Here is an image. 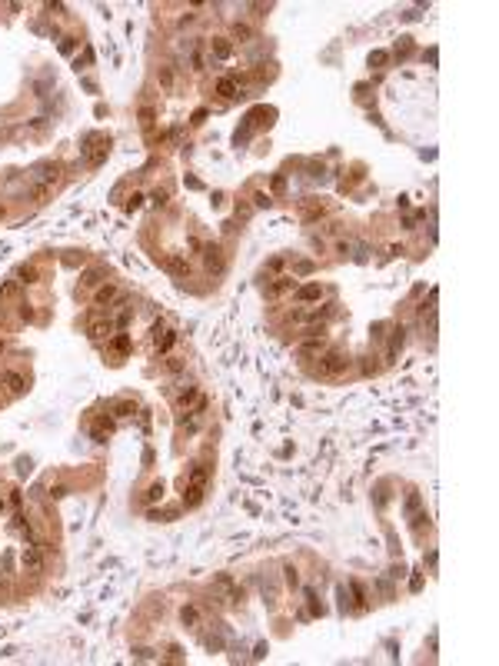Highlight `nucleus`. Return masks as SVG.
<instances>
[{
    "label": "nucleus",
    "mask_w": 499,
    "mask_h": 666,
    "mask_svg": "<svg viewBox=\"0 0 499 666\" xmlns=\"http://www.w3.org/2000/svg\"><path fill=\"white\" fill-rule=\"evenodd\" d=\"M343 366H346V353H340V350L323 353V363H320V373H323V377H336Z\"/></svg>",
    "instance_id": "7ed1b4c3"
},
{
    "label": "nucleus",
    "mask_w": 499,
    "mask_h": 666,
    "mask_svg": "<svg viewBox=\"0 0 499 666\" xmlns=\"http://www.w3.org/2000/svg\"><path fill=\"white\" fill-rule=\"evenodd\" d=\"M180 620H183V626H190V629H196L200 626V610H196L193 603H187L183 610H180Z\"/></svg>",
    "instance_id": "ddd939ff"
},
{
    "label": "nucleus",
    "mask_w": 499,
    "mask_h": 666,
    "mask_svg": "<svg viewBox=\"0 0 499 666\" xmlns=\"http://www.w3.org/2000/svg\"><path fill=\"white\" fill-rule=\"evenodd\" d=\"M300 353L303 357H316V353H326V337H310L300 343Z\"/></svg>",
    "instance_id": "6e6552de"
},
{
    "label": "nucleus",
    "mask_w": 499,
    "mask_h": 666,
    "mask_svg": "<svg viewBox=\"0 0 499 666\" xmlns=\"http://www.w3.org/2000/svg\"><path fill=\"white\" fill-rule=\"evenodd\" d=\"M110 333H114V323H110V320H107V323H94V327H90V337H94L97 343H100V340H107Z\"/></svg>",
    "instance_id": "6ab92c4d"
},
{
    "label": "nucleus",
    "mask_w": 499,
    "mask_h": 666,
    "mask_svg": "<svg viewBox=\"0 0 499 666\" xmlns=\"http://www.w3.org/2000/svg\"><path fill=\"white\" fill-rule=\"evenodd\" d=\"M0 353H4V340H0Z\"/></svg>",
    "instance_id": "58836bf2"
},
{
    "label": "nucleus",
    "mask_w": 499,
    "mask_h": 666,
    "mask_svg": "<svg viewBox=\"0 0 499 666\" xmlns=\"http://www.w3.org/2000/svg\"><path fill=\"white\" fill-rule=\"evenodd\" d=\"M216 586H220V590L230 597V603H240V600H243V590H240V586H236L233 580L227 576V573H220V576H216Z\"/></svg>",
    "instance_id": "423d86ee"
},
{
    "label": "nucleus",
    "mask_w": 499,
    "mask_h": 666,
    "mask_svg": "<svg viewBox=\"0 0 499 666\" xmlns=\"http://www.w3.org/2000/svg\"><path fill=\"white\" fill-rule=\"evenodd\" d=\"M190 63H193V70H203V57H200V54L190 57Z\"/></svg>",
    "instance_id": "4c0bfd02"
},
{
    "label": "nucleus",
    "mask_w": 499,
    "mask_h": 666,
    "mask_svg": "<svg viewBox=\"0 0 499 666\" xmlns=\"http://www.w3.org/2000/svg\"><path fill=\"white\" fill-rule=\"evenodd\" d=\"M253 200H256V207H270V197H266V194H256Z\"/></svg>",
    "instance_id": "f704fd0d"
},
{
    "label": "nucleus",
    "mask_w": 499,
    "mask_h": 666,
    "mask_svg": "<svg viewBox=\"0 0 499 666\" xmlns=\"http://www.w3.org/2000/svg\"><path fill=\"white\" fill-rule=\"evenodd\" d=\"M196 400V387H187V390H180V396H177V403L180 407H187V403H193Z\"/></svg>",
    "instance_id": "393cba45"
},
{
    "label": "nucleus",
    "mask_w": 499,
    "mask_h": 666,
    "mask_svg": "<svg viewBox=\"0 0 499 666\" xmlns=\"http://www.w3.org/2000/svg\"><path fill=\"white\" fill-rule=\"evenodd\" d=\"M20 566H24V573H30V576L44 573V550H40V543H27L24 553H20Z\"/></svg>",
    "instance_id": "f03ea898"
},
{
    "label": "nucleus",
    "mask_w": 499,
    "mask_h": 666,
    "mask_svg": "<svg viewBox=\"0 0 499 666\" xmlns=\"http://www.w3.org/2000/svg\"><path fill=\"white\" fill-rule=\"evenodd\" d=\"M160 497H163V483H150V490H146V503H157Z\"/></svg>",
    "instance_id": "a878e982"
},
{
    "label": "nucleus",
    "mask_w": 499,
    "mask_h": 666,
    "mask_svg": "<svg viewBox=\"0 0 499 666\" xmlns=\"http://www.w3.org/2000/svg\"><path fill=\"white\" fill-rule=\"evenodd\" d=\"M173 343H177V333H173V330H167L163 323H153V346H157L160 353H167Z\"/></svg>",
    "instance_id": "20e7f679"
},
{
    "label": "nucleus",
    "mask_w": 499,
    "mask_h": 666,
    "mask_svg": "<svg viewBox=\"0 0 499 666\" xmlns=\"http://www.w3.org/2000/svg\"><path fill=\"white\" fill-rule=\"evenodd\" d=\"M233 37H236V40H240V44H247V40L253 37V30H250V27H247V24H236V27H233Z\"/></svg>",
    "instance_id": "5701e85b"
},
{
    "label": "nucleus",
    "mask_w": 499,
    "mask_h": 666,
    "mask_svg": "<svg viewBox=\"0 0 499 666\" xmlns=\"http://www.w3.org/2000/svg\"><path fill=\"white\" fill-rule=\"evenodd\" d=\"M4 383H7V390H10V393H13V396H20V393H24V390H27V380H24V377H20V373H17V370H10V373H4Z\"/></svg>",
    "instance_id": "1a4fd4ad"
},
{
    "label": "nucleus",
    "mask_w": 499,
    "mask_h": 666,
    "mask_svg": "<svg viewBox=\"0 0 499 666\" xmlns=\"http://www.w3.org/2000/svg\"><path fill=\"white\" fill-rule=\"evenodd\" d=\"M207 477H210V470H207V463H190V483H196V486H203V483H207Z\"/></svg>",
    "instance_id": "dca6fc26"
},
{
    "label": "nucleus",
    "mask_w": 499,
    "mask_h": 666,
    "mask_svg": "<svg viewBox=\"0 0 499 666\" xmlns=\"http://www.w3.org/2000/svg\"><path fill=\"white\" fill-rule=\"evenodd\" d=\"M280 267H283V257H273L270 264H266V270H280Z\"/></svg>",
    "instance_id": "c9c22d12"
},
{
    "label": "nucleus",
    "mask_w": 499,
    "mask_h": 666,
    "mask_svg": "<svg viewBox=\"0 0 499 666\" xmlns=\"http://www.w3.org/2000/svg\"><path fill=\"white\" fill-rule=\"evenodd\" d=\"M286 583H290V586L300 583V576H297V570H293V566H286Z\"/></svg>",
    "instance_id": "7c9ffc66"
},
{
    "label": "nucleus",
    "mask_w": 499,
    "mask_h": 666,
    "mask_svg": "<svg viewBox=\"0 0 499 666\" xmlns=\"http://www.w3.org/2000/svg\"><path fill=\"white\" fill-rule=\"evenodd\" d=\"M286 290H297V280H293V277H276L270 287H266V296H273V300H276V296H283Z\"/></svg>",
    "instance_id": "0eeeda50"
},
{
    "label": "nucleus",
    "mask_w": 499,
    "mask_h": 666,
    "mask_svg": "<svg viewBox=\"0 0 499 666\" xmlns=\"http://www.w3.org/2000/svg\"><path fill=\"white\" fill-rule=\"evenodd\" d=\"M100 277H103L100 270H87V273L80 277V283H83V287H97V283H100Z\"/></svg>",
    "instance_id": "b1692460"
},
{
    "label": "nucleus",
    "mask_w": 499,
    "mask_h": 666,
    "mask_svg": "<svg viewBox=\"0 0 499 666\" xmlns=\"http://www.w3.org/2000/svg\"><path fill=\"white\" fill-rule=\"evenodd\" d=\"M0 383H4V377H0Z\"/></svg>",
    "instance_id": "ea45409f"
},
{
    "label": "nucleus",
    "mask_w": 499,
    "mask_h": 666,
    "mask_svg": "<svg viewBox=\"0 0 499 666\" xmlns=\"http://www.w3.org/2000/svg\"><path fill=\"white\" fill-rule=\"evenodd\" d=\"M17 283H37V267H20L17 270Z\"/></svg>",
    "instance_id": "aec40b11"
},
{
    "label": "nucleus",
    "mask_w": 499,
    "mask_h": 666,
    "mask_svg": "<svg viewBox=\"0 0 499 666\" xmlns=\"http://www.w3.org/2000/svg\"><path fill=\"white\" fill-rule=\"evenodd\" d=\"M110 350L120 353V357H123V353H130V337H126V333H117V337H110Z\"/></svg>",
    "instance_id": "a211bd4d"
},
{
    "label": "nucleus",
    "mask_w": 499,
    "mask_h": 666,
    "mask_svg": "<svg viewBox=\"0 0 499 666\" xmlns=\"http://www.w3.org/2000/svg\"><path fill=\"white\" fill-rule=\"evenodd\" d=\"M210 54L216 57V60H227L230 54H233V47H230V40H223V37H216L213 44H210Z\"/></svg>",
    "instance_id": "2eb2a0df"
},
{
    "label": "nucleus",
    "mask_w": 499,
    "mask_h": 666,
    "mask_svg": "<svg viewBox=\"0 0 499 666\" xmlns=\"http://www.w3.org/2000/svg\"><path fill=\"white\" fill-rule=\"evenodd\" d=\"M50 497H53V500H63V497H67V483H57V486H50Z\"/></svg>",
    "instance_id": "c756f323"
},
{
    "label": "nucleus",
    "mask_w": 499,
    "mask_h": 666,
    "mask_svg": "<svg viewBox=\"0 0 499 666\" xmlns=\"http://www.w3.org/2000/svg\"><path fill=\"white\" fill-rule=\"evenodd\" d=\"M216 94H220L223 100H233V97L240 94V90H236V80H233V77H223V80L216 83Z\"/></svg>",
    "instance_id": "f8f14e48"
},
{
    "label": "nucleus",
    "mask_w": 499,
    "mask_h": 666,
    "mask_svg": "<svg viewBox=\"0 0 499 666\" xmlns=\"http://www.w3.org/2000/svg\"><path fill=\"white\" fill-rule=\"evenodd\" d=\"M399 346H403V330H396V333H393L390 346H386V360H393V357H396V350H399Z\"/></svg>",
    "instance_id": "412c9836"
},
{
    "label": "nucleus",
    "mask_w": 499,
    "mask_h": 666,
    "mask_svg": "<svg viewBox=\"0 0 499 666\" xmlns=\"http://www.w3.org/2000/svg\"><path fill=\"white\" fill-rule=\"evenodd\" d=\"M157 77H160V83H163V87H167V90H170V87H173V70H167V67H163V70H160V74H157Z\"/></svg>",
    "instance_id": "c85d7f7f"
},
{
    "label": "nucleus",
    "mask_w": 499,
    "mask_h": 666,
    "mask_svg": "<svg viewBox=\"0 0 499 666\" xmlns=\"http://www.w3.org/2000/svg\"><path fill=\"white\" fill-rule=\"evenodd\" d=\"M73 50V37H63V44H60V54H70Z\"/></svg>",
    "instance_id": "473e14b6"
},
{
    "label": "nucleus",
    "mask_w": 499,
    "mask_h": 666,
    "mask_svg": "<svg viewBox=\"0 0 499 666\" xmlns=\"http://www.w3.org/2000/svg\"><path fill=\"white\" fill-rule=\"evenodd\" d=\"M263 597H270V603H276V583H273V580L263 583Z\"/></svg>",
    "instance_id": "cd10ccee"
},
{
    "label": "nucleus",
    "mask_w": 499,
    "mask_h": 666,
    "mask_svg": "<svg viewBox=\"0 0 499 666\" xmlns=\"http://www.w3.org/2000/svg\"><path fill=\"white\" fill-rule=\"evenodd\" d=\"M140 203H143V197H140V194H133V197H130V203H126V210H137Z\"/></svg>",
    "instance_id": "2f4dec72"
},
{
    "label": "nucleus",
    "mask_w": 499,
    "mask_h": 666,
    "mask_svg": "<svg viewBox=\"0 0 499 666\" xmlns=\"http://www.w3.org/2000/svg\"><path fill=\"white\" fill-rule=\"evenodd\" d=\"M117 296H120V290H117V287H110V283H107V287H100V290H97L94 303H97V307H110V303H114Z\"/></svg>",
    "instance_id": "9d476101"
},
{
    "label": "nucleus",
    "mask_w": 499,
    "mask_h": 666,
    "mask_svg": "<svg viewBox=\"0 0 499 666\" xmlns=\"http://www.w3.org/2000/svg\"><path fill=\"white\" fill-rule=\"evenodd\" d=\"M320 283H306V287H297V300L300 303H313V300H320Z\"/></svg>",
    "instance_id": "9b49d317"
},
{
    "label": "nucleus",
    "mask_w": 499,
    "mask_h": 666,
    "mask_svg": "<svg viewBox=\"0 0 499 666\" xmlns=\"http://www.w3.org/2000/svg\"><path fill=\"white\" fill-rule=\"evenodd\" d=\"M200 500H203V486L190 483V486H187V493H183V506H187V510H193V506H200Z\"/></svg>",
    "instance_id": "4468645a"
},
{
    "label": "nucleus",
    "mask_w": 499,
    "mask_h": 666,
    "mask_svg": "<svg viewBox=\"0 0 499 666\" xmlns=\"http://www.w3.org/2000/svg\"><path fill=\"white\" fill-rule=\"evenodd\" d=\"M167 366H170V373H180V370H183V360H170Z\"/></svg>",
    "instance_id": "e433bc0d"
},
{
    "label": "nucleus",
    "mask_w": 499,
    "mask_h": 666,
    "mask_svg": "<svg viewBox=\"0 0 499 666\" xmlns=\"http://www.w3.org/2000/svg\"><path fill=\"white\" fill-rule=\"evenodd\" d=\"M203 260H207V270L213 273H223V250L216 243H210L207 250H203Z\"/></svg>",
    "instance_id": "39448f33"
},
{
    "label": "nucleus",
    "mask_w": 499,
    "mask_h": 666,
    "mask_svg": "<svg viewBox=\"0 0 499 666\" xmlns=\"http://www.w3.org/2000/svg\"><path fill=\"white\" fill-rule=\"evenodd\" d=\"M13 293H17V280H10V283H4V287H0V300H10Z\"/></svg>",
    "instance_id": "bb28decb"
},
{
    "label": "nucleus",
    "mask_w": 499,
    "mask_h": 666,
    "mask_svg": "<svg viewBox=\"0 0 499 666\" xmlns=\"http://www.w3.org/2000/svg\"><path fill=\"white\" fill-rule=\"evenodd\" d=\"M167 267H170V273H177V277H187V273H190V264L180 257V253H173V257L167 260Z\"/></svg>",
    "instance_id": "f3484780"
},
{
    "label": "nucleus",
    "mask_w": 499,
    "mask_h": 666,
    "mask_svg": "<svg viewBox=\"0 0 499 666\" xmlns=\"http://www.w3.org/2000/svg\"><path fill=\"white\" fill-rule=\"evenodd\" d=\"M369 63H376V67H379V63H386V54H383V50H376L373 57H369Z\"/></svg>",
    "instance_id": "72a5a7b5"
},
{
    "label": "nucleus",
    "mask_w": 499,
    "mask_h": 666,
    "mask_svg": "<svg viewBox=\"0 0 499 666\" xmlns=\"http://www.w3.org/2000/svg\"><path fill=\"white\" fill-rule=\"evenodd\" d=\"M57 173H60L57 164H37V167L30 170V173H27V180H30V190H33L37 197H44L47 190H50L53 183H57Z\"/></svg>",
    "instance_id": "f257e3e1"
},
{
    "label": "nucleus",
    "mask_w": 499,
    "mask_h": 666,
    "mask_svg": "<svg viewBox=\"0 0 499 666\" xmlns=\"http://www.w3.org/2000/svg\"><path fill=\"white\" fill-rule=\"evenodd\" d=\"M133 410H137V407H133L130 400H117V403H114V413H117V416H130Z\"/></svg>",
    "instance_id": "4be33fe9"
}]
</instances>
